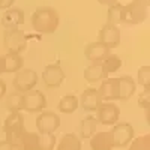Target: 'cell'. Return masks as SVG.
Masks as SVG:
<instances>
[{"label": "cell", "mask_w": 150, "mask_h": 150, "mask_svg": "<svg viewBox=\"0 0 150 150\" xmlns=\"http://www.w3.org/2000/svg\"><path fill=\"white\" fill-rule=\"evenodd\" d=\"M105 78H108V74L105 72L104 66L101 62H96V63H90L84 69V80L89 84H96L101 83Z\"/></svg>", "instance_id": "18"}, {"label": "cell", "mask_w": 150, "mask_h": 150, "mask_svg": "<svg viewBox=\"0 0 150 150\" xmlns=\"http://www.w3.org/2000/svg\"><path fill=\"white\" fill-rule=\"evenodd\" d=\"M15 0H0V11H6L9 8H12Z\"/></svg>", "instance_id": "32"}, {"label": "cell", "mask_w": 150, "mask_h": 150, "mask_svg": "<svg viewBox=\"0 0 150 150\" xmlns=\"http://www.w3.org/2000/svg\"><path fill=\"white\" fill-rule=\"evenodd\" d=\"M120 29L119 26H114V24H104L98 33V42L102 44L104 47H107L108 50H114L120 45Z\"/></svg>", "instance_id": "7"}, {"label": "cell", "mask_w": 150, "mask_h": 150, "mask_svg": "<svg viewBox=\"0 0 150 150\" xmlns=\"http://www.w3.org/2000/svg\"><path fill=\"white\" fill-rule=\"evenodd\" d=\"M38 138H39V134L38 132H24L23 138L20 141L23 150H36L38 149Z\"/></svg>", "instance_id": "27"}, {"label": "cell", "mask_w": 150, "mask_h": 150, "mask_svg": "<svg viewBox=\"0 0 150 150\" xmlns=\"http://www.w3.org/2000/svg\"><path fill=\"white\" fill-rule=\"evenodd\" d=\"M3 47L6 53L11 54H21L27 48V38L23 30L17 29H8L3 35Z\"/></svg>", "instance_id": "4"}, {"label": "cell", "mask_w": 150, "mask_h": 150, "mask_svg": "<svg viewBox=\"0 0 150 150\" xmlns=\"http://www.w3.org/2000/svg\"><path fill=\"white\" fill-rule=\"evenodd\" d=\"M0 150H23L21 144H11L6 140L0 141Z\"/></svg>", "instance_id": "31"}, {"label": "cell", "mask_w": 150, "mask_h": 150, "mask_svg": "<svg viewBox=\"0 0 150 150\" xmlns=\"http://www.w3.org/2000/svg\"><path fill=\"white\" fill-rule=\"evenodd\" d=\"M30 23H32V27L35 32L41 33V35H51L59 29L60 15L54 8L41 6L32 14Z\"/></svg>", "instance_id": "1"}, {"label": "cell", "mask_w": 150, "mask_h": 150, "mask_svg": "<svg viewBox=\"0 0 150 150\" xmlns=\"http://www.w3.org/2000/svg\"><path fill=\"white\" fill-rule=\"evenodd\" d=\"M98 95L102 102H114L119 101V84L117 78H105L101 81V86L98 89Z\"/></svg>", "instance_id": "12"}, {"label": "cell", "mask_w": 150, "mask_h": 150, "mask_svg": "<svg viewBox=\"0 0 150 150\" xmlns=\"http://www.w3.org/2000/svg\"><path fill=\"white\" fill-rule=\"evenodd\" d=\"M95 112H96L95 117H96L98 123L108 125V126L116 125L120 117V108L114 102H102Z\"/></svg>", "instance_id": "8"}, {"label": "cell", "mask_w": 150, "mask_h": 150, "mask_svg": "<svg viewBox=\"0 0 150 150\" xmlns=\"http://www.w3.org/2000/svg\"><path fill=\"white\" fill-rule=\"evenodd\" d=\"M78 98L75 95H66L59 101V111L63 114H72V112L78 108Z\"/></svg>", "instance_id": "24"}, {"label": "cell", "mask_w": 150, "mask_h": 150, "mask_svg": "<svg viewBox=\"0 0 150 150\" xmlns=\"http://www.w3.org/2000/svg\"><path fill=\"white\" fill-rule=\"evenodd\" d=\"M56 144H57V138L54 137V134H39L36 150H54Z\"/></svg>", "instance_id": "26"}, {"label": "cell", "mask_w": 150, "mask_h": 150, "mask_svg": "<svg viewBox=\"0 0 150 150\" xmlns=\"http://www.w3.org/2000/svg\"><path fill=\"white\" fill-rule=\"evenodd\" d=\"M90 149L92 150H112L114 149L110 131L95 132L90 138Z\"/></svg>", "instance_id": "19"}, {"label": "cell", "mask_w": 150, "mask_h": 150, "mask_svg": "<svg viewBox=\"0 0 150 150\" xmlns=\"http://www.w3.org/2000/svg\"><path fill=\"white\" fill-rule=\"evenodd\" d=\"M138 102H140V107H143L147 112L149 107H150V87L143 89V92L138 95Z\"/></svg>", "instance_id": "30"}, {"label": "cell", "mask_w": 150, "mask_h": 150, "mask_svg": "<svg viewBox=\"0 0 150 150\" xmlns=\"http://www.w3.org/2000/svg\"><path fill=\"white\" fill-rule=\"evenodd\" d=\"M78 101H80V105L87 112H95L98 110V107L102 104L101 98L98 95V89H95V87H87V89L81 93V98Z\"/></svg>", "instance_id": "15"}, {"label": "cell", "mask_w": 150, "mask_h": 150, "mask_svg": "<svg viewBox=\"0 0 150 150\" xmlns=\"http://www.w3.org/2000/svg\"><path fill=\"white\" fill-rule=\"evenodd\" d=\"M6 83L3 81V80H0V101H2V99L6 96Z\"/></svg>", "instance_id": "33"}, {"label": "cell", "mask_w": 150, "mask_h": 150, "mask_svg": "<svg viewBox=\"0 0 150 150\" xmlns=\"http://www.w3.org/2000/svg\"><path fill=\"white\" fill-rule=\"evenodd\" d=\"M47 107V96L41 90H32L24 93V111L27 112H41Z\"/></svg>", "instance_id": "11"}, {"label": "cell", "mask_w": 150, "mask_h": 150, "mask_svg": "<svg viewBox=\"0 0 150 150\" xmlns=\"http://www.w3.org/2000/svg\"><path fill=\"white\" fill-rule=\"evenodd\" d=\"M96 2H98L99 5H102V6H111V5L117 3L119 0H96Z\"/></svg>", "instance_id": "34"}, {"label": "cell", "mask_w": 150, "mask_h": 150, "mask_svg": "<svg viewBox=\"0 0 150 150\" xmlns=\"http://www.w3.org/2000/svg\"><path fill=\"white\" fill-rule=\"evenodd\" d=\"M3 132L6 135V141L11 144H20L23 134L26 132L24 128V117L20 111L9 112V116L3 122Z\"/></svg>", "instance_id": "3"}, {"label": "cell", "mask_w": 150, "mask_h": 150, "mask_svg": "<svg viewBox=\"0 0 150 150\" xmlns=\"http://www.w3.org/2000/svg\"><path fill=\"white\" fill-rule=\"evenodd\" d=\"M128 150H150V135H141L129 143Z\"/></svg>", "instance_id": "28"}, {"label": "cell", "mask_w": 150, "mask_h": 150, "mask_svg": "<svg viewBox=\"0 0 150 150\" xmlns=\"http://www.w3.org/2000/svg\"><path fill=\"white\" fill-rule=\"evenodd\" d=\"M123 24L137 26L147 20L149 15V0H131L128 5H123Z\"/></svg>", "instance_id": "2"}, {"label": "cell", "mask_w": 150, "mask_h": 150, "mask_svg": "<svg viewBox=\"0 0 150 150\" xmlns=\"http://www.w3.org/2000/svg\"><path fill=\"white\" fill-rule=\"evenodd\" d=\"M111 54V50H108L107 47H104L102 44L92 42L89 45H86L84 48V56L90 63H96V62H102L104 59H107Z\"/></svg>", "instance_id": "16"}, {"label": "cell", "mask_w": 150, "mask_h": 150, "mask_svg": "<svg viewBox=\"0 0 150 150\" xmlns=\"http://www.w3.org/2000/svg\"><path fill=\"white\" fill-rule=\"evenodd\" d=\"M65 77H66L65 71L62 69V66L59 63L47 65L42 72V81L48 89H57V87H60L62 83L65 81Z\"/></svg>", "instance_id": "10"}, {"label": "cell", "mask_w": 150, "mask_h": 150, "mask_svg": "<svg viewBox=\"0 0 150 150\" xmlns=\"http://www.w3.org/2000/svg\"><path fill=\"white\" fill-rule=\"evenodd\" d=\"M24 68V59L21 54L6 53L0 56V74H15Z\"/></svg>", "instance_id": "14"}, {"label": "cell", "mask_w": 150, "mask_h": 150, "mask_svg": "<svg viewBox=\"0 0 150 150\" xmlns=\"http://www.w3.org/2000/svg\"><path fill=\"white\" fill-rule=\"evenodd\" d=\"M119 84V101H128L137 90V83L131 75H122L117 78Z\"/></svg>", "instance_id": "17"}, {"label": "cell", "mask_w": 150, "mask_h": 150, "mask_svg": "<svg viewBox=\"0 0 150 150\" xmlns=\"http://www.w3.org/2000/svg\"><path fill=\"white\" fill-rule=\"evenodd\" d=\"M24 11L20 9V8H9L6 11H3L2 14V18H0V23L2 26L8 30V29H17L20 26L24 24Z\"/></svg>", "instance_id": "13"}, {"label": "cell", "mask_w": 150, "mask_h": 150, "mask_svg": "<svg viewBox=\"0 0 150 150\" xmlns=\"http://www.w3.org/2000/svg\"><path fill=\"white\" fill-rule=\"evenodd\" d=\"M110 135L112 140V146L117 149H123L129 146V143L134 140V128L128 122H117L116 125H112Z\"/></svg>", "instance_id": "6"}, {"label": "cell", "mask_w": 150, "mask_h": 150, "mask_svg": "<svg viewBox=\"0 0 150 150\" xmlns=\"http://www.w3.org/2000/svg\"><path fill=\"white\" fill-rule=\"evenodd\" d=\"M102 66H104V69H105V72L108 74V77L111 74H114V72H117L120 68H122V59L119 57V56H116V54H110L107 59H104L102 62Z\"/></svg>", "instance_id": "25"}, {"label": "cell", "mask_w": 150, "mask_h": 150, "mask_svg": "<svg viewBox=\"0 0 150 150\" xmlns=\"http://www.w3.org/2000/svg\"><path fill=\"white\" fill-rule=\"evenodd\" d=\"M60 126V117L53 111H41L36 117L38 134H54Z\"/></svg>", "instance_id": "9"}, {"label": "cell", "mask_w": 150, "mask_h": 150, "mask_svg": "<svg viewBox=\"0 0 150 150\" xmlns=\"http://www.w3.org/2000/svg\"><path fill=\"white\" fill-rule=\"evenodd\" d=\"M123 20H125V15H123V5H122L120 2L108 6L107 23L114 24V26H119V24H123Z\"/></svg>", "instance_id": "23"}, {"label": "cell", "mask_w": 150, "mask_h": 150, "mask_svg": "<svg viewBox=\"0 0 150 150\" xmlns=\"http://www.w3.org/2000/svg\"><path fill=\"white\" fill-rule=\"evenodd\" d=\"M5 107L9 112H15V111H23L24 110V95L20 92H12L6 96Z\"/></svg>", "instance_id": "20"}, {"label": "cell", "mask_w": 150, "mask_h": 150, "mask_svg": "<svg viewBox=\"0 0 150 150\" xmlns=\"http://www.w3.org/2000/svg\"><path fill=\"white\" fill-rule=\"evenodd\" d=\"M38 74L33 69L29 68H23L18 72H15L14 80H12V86H14V90L20 92V93H29L32 92L36 84H38Z\"/></svg>", "instance_id": "5"}, {"label": "cell", "mask_w": 150, "mask_h": 150, "mask_svg": "<svg viewBox=\"0 0 150 150\" xmlns=\"http://www.w3.org/2000/svg\"><path fill=\"white\" fill-rule=\"evenodd\" d=\"M98 128V120L95 116H87L81 120V126H80V137L84 140L92 138V135L96 132Z\"/></svg>", "instance_id": "22"}, {"label": "cell", "mask_w": 150, "mask_h": 150, "mask_svg": "<svg viewBox=\"0 0 150 150\" xmlns=\"http://www.w3.org/2000/svg\"><path fill=\"white\" fill-rule=\"evenodd\" d=\"M143 89L150 87V66H141L137 71V81Z\"/></svg>", "instance_id": "29"}, {"label": "cell", "mask_w": 150, "mask_h": 150, "mask_svg": "<svg viewBox=\"0 0 150 150\" xmlns=\"http://www.w3.org/2000/svg\"><path fill=\"white\" fill-rule=\"evenodd\" d=\"M56 150H81V138H78L75 134H65Z\"/></svg>", "instance_id": "21"}]
</instances>
